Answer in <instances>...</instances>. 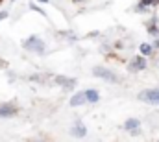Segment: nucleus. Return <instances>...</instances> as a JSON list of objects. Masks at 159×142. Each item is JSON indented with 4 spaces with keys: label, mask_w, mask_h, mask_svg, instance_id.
Here are the masks:
<instances>
[{
    "label": "nucleus",
    "mask_w": 159,
    "mask_h": 142,
    "mask_svg": "<svg viewBox=\"0 0 159 142\" xmlns=\"http://www.w3.org/2000/svg\"><path fill=\"white\" fill-rule=\"evenodd\" d=\"M24 48H26V50H30V52H35V54H43V52H44V42H43V39H41V37L32 35L30 39H26Z\"/></svg>",
    "instance_id": "obj_1"
},
{
    "label": "nucleus",
    "mask_w": 159,
    "mask_h": 142,
    "mask_svg": "<svg viewBox=\"0 0 159 142\" xmlns=\"http://www.w3.org/2000/svg\"><path fill=\"white\" fill-rule=\"evenodd\" d=\"M139 100L141 102H146V104H156V105H159V89H148V91L139 92Z\"/></svg>",
    "instance_id": "obj_2"
},
{
    "label": "nucleus",
    "mask_w": 159,
    "mask_h": 142,
    "mask_svg": "<svg viewBox=\"0 0 159 142\" xmlns=\"http://www.w3.org/2000/svg\"><path fill=\"white\" fill-rule=\"evenodd\" d=\"M93 74H94L96 78H102V79H107V81H119V78H117L113 72L107 70V69H104V67H94Z\"/></svg>",
    "instance_id": "obj_3"
},
{
    "label": "nucleus",
    "mask_w": 159,
    "mask_h": 142,
    "mask_svg": "<svg viewBox=\"0 0 159 142\" xmlns=\"http://www.w3.org/2000/svg\"><path fill=\"white\" fill-rule=\"evenodd\" d=\"M17 105L15 104H2L0 105V118H6V116H15L17 114Z\"/></svg>",
    "instance_id": "obj_4"
},
{
    "label": "nucleus",
    "mask_w": 159,
    "mask_h": 142,
    "mask_svg": "<svg viewBox=\"0 0 159 142\" xmlns=\"http://www.w3.org/2000/svg\"><path fill=\"white\" fill-rule=\"evenodd\" d=\"M56 83L61 85V87H65V89H72L76 85V81L72 78H65V76H56Z\"/></svg>",
    "instance_id": "obj_5"
},
{
    "label": "nucleus",
    "mask_w": 159,
    "mask_h": 142,
    "mask_svg": "<svg viewBox=\"0 0 159 142\" xmlns=\"http://www.w3.org/2000/svg\"><path fill=\"white\" fill-rule=\"evenodd\" d=\"M124 127H126L128 131H131L133 135H137V133H139V120H137V118H129V120H126Z\"/></svg>",
    "instance_id": "obj_6"
},
{
    "label": "nucleus",
    "mask_w": 159,
    "mask_h": 142,
    "mask_svg": "<svg viewBox=\"0 0 159 142\" xmlns=\"http://www.w3.org/2000/svg\"><path fill=\"white\" fill-rule=\"evenodd\" d=\"M144 67H146L144 57H135V59H133V63L129 65V70H131V72H137V70H143Z\"/></svg>",
    "instance_id": "obj_7"
},
{
    "label": "nucleus",
    "mask_w": 159,
    "mask_h": 142,
    "mask_svg": "<svg viewBox=\"0 0 159 142\" xmlns=\"http://www.w3.org/2000/svg\"><path fill=\"white\" fill-rule=\"evenodd\" d=\"M87 100H85V92H78V94H74L72 96V100H70V105L72 107H78V105H83Z\"/></svg>",
    "instance_id": "obj_8"
},
{
    "label": "nucleus",
    "mask_w": 159,
    "mask_h": 142,
    "mask_svg": "<svg viewBox=\"0 0 159 142\" xmlns=\"http://www.w3.org/2000/svg\"><path fill=\"white\" fill-rule=\"evenodd\" d=\"M85 133H87V131H85V126H83L81 122H76L74 127H72V135H74V137H85Z\"/></svg>",
    "instance_id": "obj_9"
},
{
    "label": "nucleus",
    "mask_w": 159,
    "mask_h": 142,
    "mask_svg": "<svg viewBox=\"0 0 159 142\" xmlns=\"http://www.w3.org/2000/svg\"><path fill=\"white\" fill-rule=\"evenodd\" d=\"M85 100H87V102H91V104H96V102L100 100V96H98V92H96V91H93V89H91V91H85Z\"/></svg>",
    "instance_id": "obj_10"
},
{
    "label": "nucleus",
    "mask_w": 159,
    "mask_h": 142,
    "mask_svg": "<svg viewBox=\"0 0 159 142\" xmlns=\"http://www.w3.org/2000/svg\"><path fill=\"white\" fill-rule=\"evenodd\" d=\"M141 52H143L144 55H148V54L152 52V48H150V44H143V46H141Z\"/></svg>",
    "instance_id": "obj_11"
},
{
    "label": "nucleus",
    "mask_w": 159,
    "mask_h": 142,
    "mask_svg": "<svg viewBox=\"0 0 159 142\" xmlns=\"http://www.w3.org/2000/svg\"><path fill=\"white\" fill-rule=\"evenodd\" d=\"M148 33H150V35H157L159 32H157V28H156V26H152V28H148Z\"/></svg>",
    "instance_id": "obj_12"
},
{
    "label": "nucleus",
    "mask_w": 159,
    "mask_h": 142,
    "mask_svg": "<svg viewBox=\"0 0 159 142\" xmlns=\"http://www.w3.org/2000/svg\"><path fill=\"white\" fill-rule=\"evenodd\" d=\"M141 4H144V6H150V4H157V0H141Z\"/></svg>",
    "instance_id": "obj_13"
},
{
    "label": "nucleus",
    "mask_w": 159,
    "mask_h": 142,
    "mask_svg": "<svg viewBox=\"0 0 159 142\" xmlns=\"http://www.w3.org/2000/svg\"><path fill=\"white\" fill-rule=\"evenodd\" d=\"M30 7H32V9H35V13H43V15H44V11H43V9L35 7V4H30Z\"/></svg>",
    "instance_id": "obj_14"
},
{
    "label": "nucleus",
    "mask_w": 159,
    "mask_h": 142,
    "mask_svg": "<svg viewBox=\"0 0 159 142\" xmlns=\"http://www.w3.org/2000/svg\"><path fill=\"white\" fill-rule=\"evenodd\" d=\"M6 17H7V13H6V11H4V13H0V20H4Z\"/></svg>",
    "instance_id": "obj_15"
},
{
    "label": "nucleus",
    "mask_w": 159,
    "mask_h": 142,
    "mask_svg": "<svg viewBox=\"0 0 159 142\" xmlns=\"http://www.w3.org/2000/svg\"><path fill=\"white\" fill-rule=\"evenodd\" d=\"M39 2H46V0H39Z\"/></svg>",
    "instance_id": "obj_16"
},
{
    "label": "nucleus",
    "mask_w": 159,
    "mask_h": 142,
    "mask_svg": "<svg viewBox=\"0 0 159 142\" xmlns=\"http://www.w3.org/2000/svg\"><path fill=\"white\" fill-rule=\"evenodd\" d=\"M76 2H81V0H76Z\"/></svg>",
    "instance_id": "obj_17"
}]
</instances>
